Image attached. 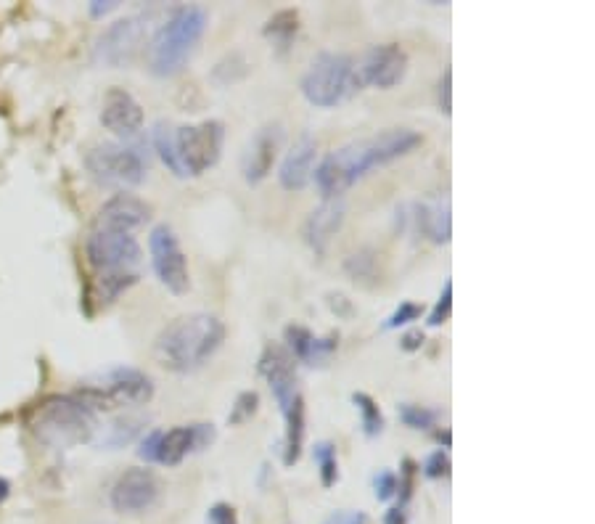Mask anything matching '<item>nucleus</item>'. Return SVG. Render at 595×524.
I'll return each instance as SVG.
<instances>
[{
    "label": "nucleus",
    "mask_w": 595,
    "mask_h": 524,
    "mask_svg": "<svg viewBox=\"0 0 595 524\" xmlns=\"http://www.w3.org/2000/svg\"><path fill=\"white\" fill-rule=\"evenodd\" d=\"M421 141L424 138L416 130L389 128L373 138L347 143L342 149L331 151L315 167V186L323 194V199H342L344 191H350L357 180H363L376 167H384L410 154L416 146H421Z\"/></svg>",
    "instance_id": "1"
},
{
    "label": "nucleus",
    "mask_w": 595,
    "mask_h": 524,
    "mask_svg": "<svg viewBox=\"0 0 595 524\" xmlns=\"http://www.w3.org/2000/svg\"><path fill=\"white\" fill-rule=\"evenodd\" d=\"M151 141L164 167L175 178H196L223 157L225 125L220 120H204L175 128L172 122H157L151 130Z\"/></svg>",
    "instance_id": "2"
},
{
    "label": "nucleus",
    "mask_w": 595,
    "mask_h": 524,
    "mask_svg": "<svg viewBox=\"0 0 595 524\" xmlns=\"http://www.w3.org/2000/svg\"><path fill=\"white\" fill-rule=\"evenodd\" d=\"M225 342L223 321L212 313L180 315L154 342V358L172 374H191L215 355Z\"/></svg>",
    "instance_id": "3"
},
{
    "label": "nucleus",
    "mask_w": 595,
    "mask_h": 524,
    "mask_svg": "<svg viewBox=\"0 0 595 524\" xmlns=\"http://www.w3.org/2000/svg\"><path fill=\"white\" fill-rule=\"evenodd\" d=\"M209 14L204 6L172 8L146 43V67L151 75L172 77L194 56L201 35L207 30Z\"/></svg>",
    "instance_id": "4"
},
{
    "label": "nucleus",
    "mask_w": 595,
    "mask_h": 524,
    "mask_svg": "<svg viewBox=\"0 0 595 524\" xmlns=\"http://www.w3.org/2000/svg\"><path fill=\"white\" fill-rule=\"evenodd\" d=\"M38 437L51 448H72L96 435V413L82 405L75 395L51 397L40 408L35 421Z\"/></svg>",
    "instance_id": "5"
},
{
    "label": "nucleus",
    "mask_w": 595,
    "mask_h": 524,
    "mask_svg": "<svg viewBox=\"0 0 595 524\" xmlns=\"http://www.w3.org/2000/svg\"><path fill=\"white\" fill-rule=\"evenodd\" d=\"M352 90H360V85L355 77V61L347 53H318L302 77V96L318 109L342 104Z\"/></svg>",
    "instance_id": "6"
},
{
    "label": "nucleus",
    "mask_w": 595,
    "mask_h": 524,
    "mask_svg": "<svg viewBox=\"0 0 595 524\" xmlns=\"http://www.w3.org/2000/svg\"><path fill=\"white\" fill-rule=\"evenodd\" d=\"M77 400L90 411H109L117 405H143L154 397V384L143 371L130 366H117L101 376V384H85L77 392Z\"/></svg>",
    "instance_id": "7"
},
{
    "label": "nucleus",
    "mask_w": 595,
    "mask_h": 524,
    "mask_svg": "<svg viewBox=\"0 0 595 524\" xmlns=\"http://www.w3.org/2000/svg\"><path fill=\"white\" fill-rule=\"evenodd\" d=\"M85 167L98 186L119 188V191L141 186L146 178V162L138 154V149L127 146V143H96L85 154Z\"/></svg>",
    "instance_id": "8"
},
{
    "label": "nucleus",
    "mask_w": 595,
    "mask_h": 524,
    "mask_svg": "<svg viewBox=\"0 0 595 524\" xmlns=\"http://www.w3.org/2000/svg\"><path fill=\"white\" fill-rule=\"evenodd\" d=\"M215 442V427L212 424H188V427H172L167 432L154 429L141 440L138 456L146 464L178 466L191 453L209 448Z\"/></svg>",
    "instance_id": "9"
},
{
    "label": "nucleus",
    "mask_w": 595,
    "mask_h": 524,
    "mask_svg": "<svg viewBox=\"0 0 595 524\" xmlns=\"http://www.w3.org/2000/svg\"><path fill=\"white\" fill-rule=\"evenodd\" d=\"M149 22L151 14H135L117 19L114 24H109L96 40L93 56L98 64L104 67H130L135 61V56L141 53L143 40L149 35Z\"/></svg>",
    "instance_id": "10"
},
{
    "label": "nucleus",
    "mask_w": 595,
    "mask_h": 524,
    "mask_svg": "<svg viewBox=\"0 0 595 524\" xmlns=\"http://www.w3.org/2000/svg\"><path fill=\"white\" fill-rule=\"evenodd\" d=\"M85 255L98 273H119L133 270L141 262V244L133 233L93 228L85 241Z\"/></svg>",
    "instance_id": "11"
},
{
    "label": "nucleus",
    "mask_w": 595,
    "mask_h": 524,
    "mask_svg": "<svg viewBox=\"0 0 595 524\" xmlns=\"http://www.w3.org/2000/svg\"><path fill=\"white\" fill-rule=\"evenodd\" d=\"M149 252H151V265L154 273L159 276L167 292L172 294H186L191 286V276H188V262L180 241L175 236L170 225H157L149 236Z\"/></svg>",
    "instance_id": "12"
},
{
    "label": "nucleus",
    "mask_w": 595,
    "mask_h": 524,
    "mask_svg": "<svg viewBox=\"0 0 595 524\" xmlns=\"http://www.w3.org/2000/svg\"><path fill=\"white\" fill-rule=\"evenodd\" d=\"M257 371L268 382L270 392L276 397L281 413H289L299 400H305L299 392V376H297V363L289 355V350L281 345H268L262 352Z\"/></svg>",
    "instance_id": "13"
},
{
    "label": "nucleus",
    "mask_w": 595,
    "mask_h": 524,
    "mask_svg": "<svg viewBox=\"0 0 595 524\" xmlns=\"http://www.w3.org/2000/svg\"><path fill=\"white\" fill-rule=\"evenodd\" d=\"M408 72V53L402 51L397 43L373 45L365 51L360 64H355L357 85H373V88L389 90L402 83V77Z\"/></svg>",
    "instance_id": "14"
},
{
    "label": "nucleus",
    "mask_w": 595,
    "mask_h": 524,
    "mask_svg": "<svg viewBox=\"0 0 595 524\" xmlns=\"http://www.w3.org/2000/svg\"><path fill=\"white\" fill-rule=\"evenodd\" d=\"M157 498L159 480L151 469H127V472L119 474L112 493H109L112 509L117 514H127V517L149 511L157 503Z\"/></svg>",
    "instance_id": "15"
},
{
    "label": "nucleus",
    "mask_w": 595,
    "mask_h": 524,
    "mask_svg": "<svg viewBox=\"0 0 595 524\" xmlns=\"http://www.w3.org/2000/svg\"><path fill=\"white\" fill-rule=\"evenodd\" d=\"M149 220H151V207L143 202L141 196L119 191V194H114L112 199H106L104 207L98 210L93 228H101V231L133 233L138 231V228H143Z\"/></svg>",
    "instance_id": "16"
},
{
    "label": "nucleus",
    "mask_w": 595,
    "mask_h": 524,
    "mask_svg": "<svg viewBox=\"0 0 595 524\" xmlns=\"http://www.w3.org/2000/svg\"><path fill=\"white\" fill-rule=\"evenodd\" d=\"M281 141V125H265V128H260L252 135V141H249V146L244 151V162H241L246 183L257 186V183L268 178L273 165H276L278 151H281Z\"/></svg>",
    "instance_id": "17"
},
{
    "label": "nucleus",
    "mask_w": 595,
    "mask_h": 524,
    "mask_svg": "<svg viewBox=\"0 0 595 524\" xmlns=\"http://www.w3.org/2000/svg\"><path fill=\"white\" fill-rule=\"evenodd\" d=\"M101 125L117 138H133L143 128V106L125 88H109L101 104Z\"/></svg>",
    "instance_id": "18"
},
{
    "label": "nucleus",
    "mask_w": 595,
    "mask_h": 524,
    "mask_svg": "<svg viewBox=\"0 0 595 524\" xmlns=\"http://www.w3.org/2000/svg\"><path fill=\"white\" fill-rule=\"evenodd\" d=\"M315 157H318V143L310 135H302L283 157L281 170H278L281 186L286 191H302L313 180Z\"/></svg>",
    "instance_id": "19"
},
{
    "label": "nucleus",
    "mask_w": 595,
    "mask_h": 524,
    "mask_svg": "<svg viewBox=\"0 0 595 524\" xmlns=\"http://www.w3.org/2000/svg\"><path fill=\"white\" fill-rule=\"evenodd\" d=\"M286 350L294 360H302L307 366H323L331 355L339 347V337L331 334V337H315L313 331L305 329V326H289L286 329Z\"/></svg>",
    "instance_id": "20"
},
{
    "label": "nucleus",
    "mask_w": 595,
    "mask_h": 524,
    "mask_svg": "<svg viewBox=\"0 0 595 524\" xmlns=\"http://www.w3.org/2000/svg\"><path fill=\"white\" fill-rule=\"evenodd\" d=\"M344 223V202L342 199H323L320 207L310 212V218L305 223V239L307 244L323 255L328 247V241L334 239V233L342 228Z\"/></svg>",
    "instance_id": "21"
},
{
    "label": "nucleus",
    "mask_w": 595,
    "mask_h": 524,
    "mask_svg": "<svg viewBox=\"0 0 595 524\" xmlns=\"http://www.w3.org/2000/svg\"><path fill=\"white\" fill-rule=\"evenodd\" d=\"M416 223L426 239L434 244H447L453 233V220H450V199L447 196H434L429 202L416 207Z\"/></svg>",
    "instance_id": "22"
},
{
    "label": "nucleus",
    "mask_w": 595,
    "mask_h": 524,
    "mask_svg": "<svg viewBox=\"0 0 595 524\" xmlns=\"http://www.w3.org/2000/svg\"><path fill=\"white\" fill-rule=\"evenodd\" d=\"M286 421V437H283V464L294 466L302 456L305 445V400H299L289 413H283Z\"/></svg>",
    "instance_id": "23"
},
{
    "label": "nucleus",
    "mask_w": 595,
    "mask_h": 524,
    "mask_svg": "<svg viewBox=\"0 0 595 524\" xmlns=\"http://www.w3.org/2000/svg\"><path fill=\"white\" fill-rule=\"evenodd\" d=\"M262 32H265V38L273 43V48H276L278 53H286L291 48V43L297 40L299 14L297 11H291V8H283V11H278V14L265 24V30Z\"/></svg>",
    "instance_id": "24"
},
{
    "label": "nucleus",
    "mask_w": 595,
    "mask_h": 524,
    "mask_svg": "<svg viewBox=\"0 0 595 524\" xmlns=\"http://www.w3.org/2000/svg\"><path fill=\"white\" fill-rule=\"evenodd\" d=\"M143 429V419L138 416H119V419L109 421L101 435L96 437V445L106 450H119L125 448L127 442H133L138 437V432Z\"/></svg>",
    "instance_id": "25"
},
{
    "label": "nucleus",
    "mask_w": 595,
    "mask_h": 524,
    "mask_svg": "<svg viewBox=\"0 0 595 524\" xmlns=\"http://www.w3.org/2000/svg\"><path fill=\"white\" fill-rule=\"evenodd\" d=\"M138 284L135 270H119V273H98L96 278V300L98 305H112L119 294H125L130 286Z\"/></svg>",
    "instance_id": "26"
},
{
    "label": "nucleus",
    "mask_w": 595,
    "mask_h": 524,
    "mask_svg": "<svg viewBox=\"0 0 595 524\" xmlns=\"http://www.w3.org/2000/svg\"><path fill=\"white\" fill-rule=\"evenodd\" d=\"M352 403L360 411V427H363L365 437H379L384 432V413L376 405L371 395H365V392H355L352 395Z\"/></svg>",
    "instance_id": "27"
},
{
    "label": "nucleus",
    "mask_w": 595,
    "mask_h": 524,
    "mask_svg": "<svg viewBox=\"0 0 595 524\" xmlns=\"http://www.w3.org/2000/svg\"><path fill=\"white\" fill-rule=\"evenodd\" d=\"M313 458H315V464H318L320 482H323V487H334L336 480H339V461H336L334 442H328V440L315 442Z\"/></svg>",
    "instance_id": "28"
},
{
    "label": "nucleus",
    "mask_w": 595,
    "mask_h": 524,
    "mask_svg": "<svg viewBox=\"0 0 595 524\" xmlns=\"http://www.w3.org/2000/svg\"><path fill=\"white\" fill-rule=\"evenodd\" d=\"M397 411H400L402 424L410 429H432L437 427L439 421V413L432 411V408H424V405L400 403L397 405Z\"/></svg>",
    "instance_id": "29"
},
{
    "label": "nucleus",
    "mask_w": 595,
    "mask_h": 524,
    "mask_svg": "<svg viewBox=\"0 0 595 524\" xmlns=\"http://www.w3.org/2000/svg\"><path fill=\"white\" fill-rule=\"evenodd\" d=\"M257 405H260V395L254 390L249 392H241V395L236 397V403L231 405V413H228V424L231 427H238V424H244V421H249L257 413Z\"/></svg>",
    "instance_id": "30"
},
{
    "label": "nucleus",
    "mask_w": 595,
    "mask_h": 524,
    "mask_svg": "<svg viewBox=\"0 0 595 524\" xmlns=\"http://www.w3.org/2000/svg\"><path fill=\"white\" fill-rule=\"evenodd\" d=\"M421 313H424V307L416 305V302H400V307H397L395 313L389 315L387 321H384V331H392V329H400V326H408V323L418 321V318H421Z\"/></svg>",
    "instance_id": "31"
},
{
    "label": "nucleus",
    "mask_w": 595,
    "mask_h": 524,
    "mask_svg": "<svg viewBox=\"0 0 595 524\" xmlns=\"http://www.w3.org/2000/svg\"><path fill=\"white\" fill-rule=\"evenodd\" d=\"M450 310H453V281H445V289H442L437 305H434L432 315H429V326L432 329L442 326L450 318Z\"/></svg>",
    "instance_id": "32"
},
{
    "label": "nucleus",
    "mask_w": 595,
    "mask_h": 524,
    "mask_svg": "<svg viewBox=\"0 0 595 524\" xmlns=\"http://www.w3.org/2000/svg\"><path fill=\"white\" fill-rule=\"evenodd\" d=\"M450 474V456H447V450H434V453H429L424 461V477H429V480H442V477H447Z\"/></svg>",
    "instance_id": "33"
},
{
    "label": "nucleus",
    "mask_w": 595,
    "mask_h": 524,
    "mask_svg": "<svg viewBox=\"0 0 595 524\" xmlns=\"http://www.w3.org/2000/svg\"><path fill=\"white\" fill-rule=\"evenodd\" d=\"M373 493H376L379 501H389L392 495H397V474L389 472V469L376 474L373 477Z\"/></svg>",
    "instance_id": "34"
},
{
    "label": "nucleus",
    "mask_w": 595,
    "mask_h": 524,
    "mask_svg": "<svg viewBox=\"0 0 595 524\" xmlns=\"http://www.w3.org/2000/svg\"><path fill=\"white\" fill-rule=\"evenodd\" d=\"M347 273H350L355 281H363L373 273V255L371 252H360V255H352L347 260Z\"/></svg>",
    "instance_id": "35"
},
{
    "label": "nucleus",
    "mask_w": 595,
    "mask_h": 524,
    "mask_svg": "<svg viewBox=\"0 0 595 524\" xmlns=\"http://www.w3.org/2000/svg\"><path fill=\"white\" fill-rule=\"evenodd\" d=\"M450 93H453V69L447 67L442 72V80H439V112L442 114H453V101H450Z\"/></svg>",
    "instance_id": "36"
},
{
    "label": "nucleus",
    "mask_w": 595,
    "mask_h": 524,
    "mask_svg": "<svg viewBox=\"0 0 595 524\" xmlns=\"http://www.w3.org/2000/svg\"><path fill=\"white\" fill-rule=\"evenodd\" d=\"M207 524H238L236 509H233L231 503H215L207 511Z\"/></svg>",
    "instance_id": "37"
},
{
    "label": "nucleus",
    "mask_w": 595,
    "mask_h": 524,
    "mask_svg": "<svg viewBox=\"0 0 595 524\" xmlns=\"http://www.w3.org/2000/svg\"><path fill=\"white\" fill-rule=\"evenodd\" d=\"M326 524H368V519L360 511H339Z\"/></svg>",
    "instance_id": "38"
},
{
    "label": "nucleus",
    "mask_w": 595,
    "mask_h": 524,
    "mask_svg": "<svg viewBox=\"0 0 595 524\" xmlns=\"http://www.w3.org/2000/svg\"><path fill=\"white\" fill-rule=\"evenodd\" d=\"M421 345H424V331H408V334H402L400 347L405 352L421 350Z\"/></svg>",
    "instance_id": "39"
},
{
    "label": "nucleus",
    "mask_w": 595,
    "mask_h": 524,
    "mask_svg": "<svg viewBox=\"0 0 595 524\" xmlns=\"http://www.w3.org/2000/svg\"><path fill=\"white\" fill-rule=\"evenodd\" d=\"M384 524H408V511L402 509V506L389 509L387 517H384Z\"/></svg>",
    "instance_id": "40"
},
{
    "label": "nucleus",
    "mask_w": 595,
    "mask_h": 524,
    "mask_svg": "<svg viewBox=\"0 0 595 524\" xmlns=\"http://www.w3.org/2000/svg\"><path fill=\"white\" fill-rule=\"evenodd\" d=\"M331 307H334L336 313H344V315L352 313L350 300H347V297H342V294H331Z\"/></svg>",
    "instance_id": "41"
},
{
    "label": "nucleus",
    "mask_w": 595,
    "mask_h": 524,
    "mask_svg": "<svg viewBox=\"0 0 595 524\" xmlns=\"http://www.w3.org/2000/svg\"><path fill=\"white\" fill-rule=\"evenodd\" d=\"M112 8H117V3H93V6H90V14L93 16H101V14H106V11H112Z\"/></svg>",
    "instance_id": "42"
},
{
    "label": "nucleus",
    "mask_w": 595,
    "mask_h": 524,
    "mask_svg": "<svg viewBox=\"0 0 595 524\" xmlns=\"http://www.w3.org/2000/svg\"><path fill=\"white\" fill-rule=\"evenodd\" d=\"M8 495H11V482L0 477V503H6Z\"/></svg>",
    "instance_id": "43"
},
{
    "label": "nucleus",
    "mask_w": 595,
    "mask_h": 524,
    "mask_svg": "<svg viewBox=\"0 0 595 524\" xmlns=\"http://www.w3.org/2000/svg\"><path fill=\"white\" fill-rule=\"evenodd\" d=\"M437 440L445 442V448H450V432H447V429L445 432H437Z\"/></svg>",
    "instance_id": "44"
}]
</instances>
